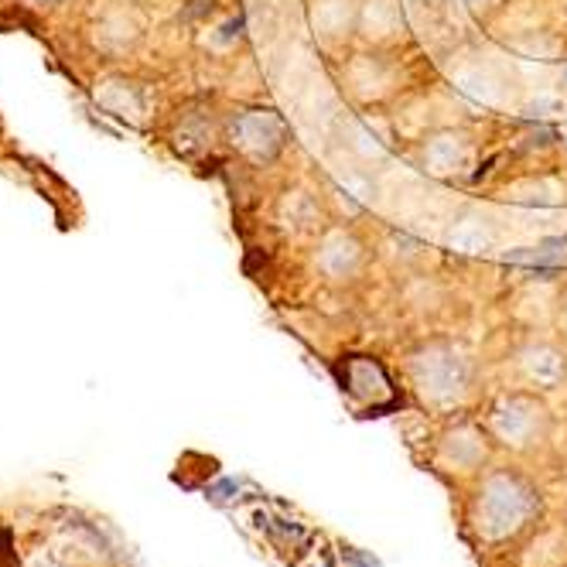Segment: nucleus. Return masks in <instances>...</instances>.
Masks as SVG:
<instances>
[]
</instances>
